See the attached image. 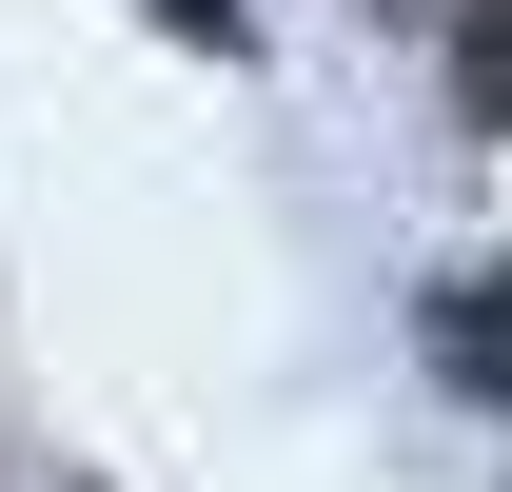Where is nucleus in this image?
<instances>
[{
    "label": "nucleus",
    "mask_w": 512,
    "mask_h": 492,
    "mask_svg": "<svg viewBox=\"0 0 512 492\" xmlns=\"http://www.w3.org/2000/svg\"><path fill=\"white\" fill-rule=\"evenodd\" d=\"M473 119H512V0H473Z\"/></svg>",
    "instance_id": "obj_1"
}]
</instances>
